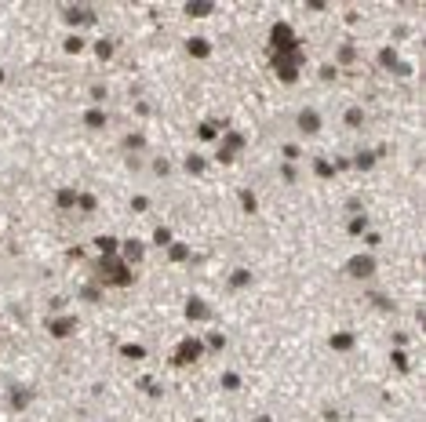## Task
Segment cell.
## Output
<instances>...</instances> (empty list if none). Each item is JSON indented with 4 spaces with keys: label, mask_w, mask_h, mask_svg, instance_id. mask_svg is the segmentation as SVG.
<instances>
[{
    "label": "cell",
    "mask_w": 426,
    "mask_h": 422,
    "mask_svg": "<svg viewBox=\"0 0 426 422\" xmlns=\"http://www.w3.org/2000/svg\"><path fill=\"white\" fill-rule=\"evenodd\" d=\"M317 128H321V117H317L314 109H302V113H299V131L309 135V131H317Z\"/></svg>",
    "instance_id": "cell-1"
},
{
    "label": "cell",
    "mask_w": 426,
    "mask_h": 422,
    "mask_svg": "<svg viewBox=\"0 0 426 422\" xmlns=\"http://www.w3.org/2000/svg\"><path fill=\"white\" fill-rule=\"evenodd\" d=\"M346 273H354V277H372V273H375V259H372V255H368V259H357V262L346 266Z\"/></svg>",
    "instance_id": "cell-2"
},
{
    "label": "cell",
    "mask_w": 426,
    "mask_h": 422,
    "mask_svg": "<svg viewBox=\"0 0 426 422\" xmlns=\"http://www.w3.org/2000/svg\"><path fill=\"white\" fill-rule=\"evenodd\" d=\"M66 18H69V26H91V11L88 8H66Z\"/></svg>",
    "instance_id": "cell-3"
},
{
    "label": "cell",
    "mask_w": 426,
    "mask_h": 422,
    "mask_svg": "<svg viewBox=\"0 0 426 422\" xmlns=\"http://www.w3.org/2000/svg\"><path fill=\"white\" fill-rule=\"evenodd\" d=\"M186 317H189V320H201V317H208V306H204L201 299H189V302H186Z\"/></svg>",
    "instance_id": "cell-4"
},
{
    "label": "cell",
    "mask_w": 426,
    "mask_h": 422,
    "mask_svg": "<svg viewBox=\"0 0 426 422\" xmlns=\"http://www.w3.org/2000/svg\"><path fill=\"white\" fill-rule=\"evenodd\" d=\"M193 357H201V342H197V339H186V346H182L179 360H193Z\"/></svg>",
    "instance_id": "cell-5"
},
{
    "label": "cell",
    "mask_w": 426,
    "mask_h": 422,
    "mask_svg": "<svg viewBox=\"0 0 426 422\" xmlns=\"http://www.w3.org/2000/svg\"><path fill=\"white\" fill-rule=\"evenodd\" d=\"M248 280H251V273H248V270H237L234 277H229V284H234V287H248Z\"/></svg>",
    "instance_id": "cell-6"
},
{
    "label": "cell",
    "mask_w": 426,
    "mask_h": 422,
    "mask_svg": "<svg viewBox=\"0 0 426 422\" xmlns=\"http://www.w3.org/2000/svg\"><path fill=\"white\" fill-rule=\"evenodd\" d=\"M124 255H128V259H142V244H139V240H128V244H124Z\"/></svg>",
    "instance_id": "cell-7"
},
{
    "label": "cell",
    "mask_w": 426,
    "mask_h": 422,
    "mask_svg": "<svg viewBox=\"0 0 426 422\" xmlns=\"http://www.w3.org/2000/svg\"><path fill=\"white\" fill-rule=\"evenodd\" d=\"M189 55H208V40H189Z\"/></svg>",
    "instance_id": "cell-8"
},
{
    "label": "cell",
    "mask_w": 426,
    "mask_h": 422,
    "mask_svg": "<svg viewBox=\"0 0 426 422\" xmlns=\"http://www.w3.org/2000/svg\"><path fill=\"white\" fill-rule=\"evenodd\" d=\"M332 346H335V350H350V346H354V335H335Z\"/></svg>",
    "instance_id": "cell-9"
},
{
    "label": "cell",
    "mask_w": 426,
    "mask_h": 422,
    "mask_svg": "<svg viewBox=\"0 0 426 422\" xmlns=\"http://www.w3.org/2000/svg\"><path fill=\"white\" fill-rule=\"evenodd\" d=\"M186 167L197 175V171H204V160H201V157H186Z\"/></svg>",
    "instance_id": "cell-10"
},
{
    "label": "cell",
    "mask_w": 426,
    "mask_h": 422,
    "mask_svg": "<svg viewBox=\"0 0 426 422\" xmlns=\"http://www.w3.org/2000/svg\"><path fill=\"white\" fill-rule=\"evenodd\" d=\"M48 328H51L55 335H66V331L73 328V320H55V324H48Z\"/></svg>",
    "instance_id": "cell-11"
},
{
    "label": "cell",
    "mask_w": 426,
    "mask_h": 422,
    "mask_svg": "<svg viewBox=\"0 0 426 422\" xmlns=\"http://www.w3.org/2000/svg\"><path fill=\"white\" fill-rule=\"evenodd\" d=\"M66 48H69V55H76V51H84V40H76V36H69V40H66Z\"/></svg>",
    "instance_id": "cell-12"
},
{
    "label": "cell",
    "mask_w": 426,
    "mask_h": 422,
    "mask_svg": "<svg viewBox=\"0 0 426 422\" xmlns=\"http://www.w3.org/2000/svg\"><path fill=\"white\" fill-rule=\"evenodd\" d=\"M73 200H76V193H69V189H62V193H59V207H69Z\"/></svg>",
    "instance_id": "cell-13"
},
{
    "label": "cell",
    "mask_w": 426,
    "mask_h": 422,
    "mask_svg": "<svg viewBox=\"0 0 426 422\" xmlns=\"http://www.w3.org/2000/svg\"><path fill=\"white\" fill-rule=\"evenodd\" d=\"M99 55H102V59H109V55H113V44H109V40H102V44H99Z\"/></svg>",
    "instance_id": "cell-14"
},
{
    "label": "cell",
    "mask_w": 426,
    "mask_h": 422,
    "mask_svg": "<svg viewBox=\"0 0 426 422\" xmlns=\"http://www.w3.org/2000/svg\"><path fill=\"white\" fill-rule=\"evenodd\" d=\"M255 422H269V418H266V415H262V418H255Z\"/></svg>",
    "instance_id": "cell-15"
},
{
    "label": "cell",
    "mask_w": 426,
    "mask_h": 422,
    "mask_svg": "<svg viewBox=\"0 0 426 422\" xmlns=\"http://www.w3.org/2000/svg\"><path fill=\"white\" fill-rule=\"evenodd\" d=\"M0 80H4V69H0Z\"/></svg>",
    "instance_id": "cell-16"
}]
</instances>
